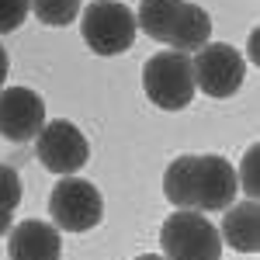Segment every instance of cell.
Segmentation results:
<instances>
[{
    "instance_id": "52a82bcc",
    "label": "cell",
    "mask_w": 260,
    "mask_h": 260,
    "mask_svg": "<svg viewBox=\"0 0 260 260\" xmlns=\"http://www.w3.org/2000/svg\"><path fill=\"white\" fill-rule=\"evenodd\" d=\"M35 153L45 163V170H52L59 177L83 170V163L90 160V146L83 139V132L66 118H56V121L42 125L39 136H35Z\"/></svg>"
},
{
    "instance_id": "ba28073f",
    "label": "cell",
    "mask_w": 260,
    "mask_h": 260,
    "mask_svg": "<svg viewBox=\"0 0 260 260\" xmlns=\"http://www.w3.org/2000/svg\"><path fill=\"white\" fill-rule=\"evenodd\" d=\"M45 125V101L28 87H0V136L28 142Z\"/></svg>"
},
{
    "instance_id": "7c38bea8",
    "label": "cell",
    "mask_w": 260,
    "mask_h": 260,
    "mask_svg": "<svg viewBox=\"0 0 260 260\" xmlns=\"http://www.w3.org/2000/svg\"><path fill=\"white\" fill-rule=\"evenodd\" d=\"M180 4H184V0H142L139 14H136V28H142L153 42H167L170 24L177 18Z\"/></svg>"
},
{
    "instance_id": "5b68a950",
    "label": "cell",
    "mask_w": 260,
    "mask_h": 260,
    "mask_svg": "<svg viewBox=\"0 0 260 260\" xmlns=\"http://www.w3.org/2000/svg\"><path fill=\"white\" fill-rule=\"evenodd\" d=\"M191 77L201 94L233 98L246 80V59L229 42H205L198 52H191Z\"/></svg>"
},
{
    "instance_id": "3957f363",
    "label": "cell",
    "mask_w": 260,
    "mask_h": 260,
    "mask_svg": "<svg viewBox=\"0 0 260 260\" xmlns=\"http://www.w3.org/2000/svg\"><path fill=\"white\" fill-rule=\"evenodd\" d=\"M142 90L160 111H184L194 101V77H191V56L167 49L156 52L142 66Z\"/></svg>"
},
{
    "instance_id": "e0dca14e",
    "label": "cell",
    "mask_w": 260,
    "mask_h": 260,
    "mask_svg": "<svg viewBox=\"0 0 260 260\" xmlns=\"http://www.w3.org/2000/svg\"><path fill=\"white\" fill-rule=\"evenodd\" d=\"M11 215H14V212H7V208H0V236H4V233L11 229Z\"/></svg>"
},
{
    "instance_id": "8992f818",
    "label": "cell",
    "mask_w": 260,
    "mask_h": 260,
    "mask_svg": "<svg viewBox=\"0 0 260 260\" xmlns=\"http://www.w3.org/2000/svg\"><path fill=\"white\" fill-rule=\"evenodd\" d=\"M49 215H52V225L62 229V233H90L104 219V198L90 180L66 174L52 187Z\"/></svg>"
},
{
    "instance_id": "d6986e66",
    "label": "cell",
    "mask_w": 260,
    "mask_h": 260,
    "mask_svg": "<svg viewBox=\"0 0 260 260\" xmlns=\"http://www.w3.org/2000/svg\"><path fill=\"white\" fill-rule=\"evenodd\" d=\"M136 260H167L163 253H142V257H136Z\"/></svg>"
},
{
    "instance_id": "30bf717a",
    "label": "cell",
    "mask_w": 260,
    "mask_h": 260,
    "mask_svg": "<svg viewBox=\"0 0 260 260\" xmlns=\"http://www.w3.org/2000/svg\"><path fill=\"white\" fill-rule=\"evenodd\" d=\"M222 212H225L222 229H219L222 243H229V246L240 250V253H257L260 250V208H257V198L233 201V205L222 208Z\"/></svg>"
},
{
    "instance_id": "9c48e42d",
    "label": "cell",
    "mask_w": 260,
    "mask_h": 260,
    "mask_svg": "<svg viewBox=\"0 0 260 260\" xmlns=\"http://www.w3.org/2000/svg\"><path fill=\"white\" fill-rule=\"evenodd\" d=\"M62 240L52 222L28 219L7 229V257L11 260H59Z\"/></svg>"
},
{
    "instance_id": "5bb4252c",
    "label": "cell",
    "mask_w": 260,
    "mask_h": 260,
    "mask_svg": "<svg viewBox=\"0 0 260 260\" xmlns=\"http://www.w3.org/2000/svg\"><path fill=\"white\" fill-rule=\"evenodd\" d=\"M21 194H24V184H21L18 170L7 167V163H0V208L14 212L21 205Z\"/></svg>"
},
{
    "instance_id": "7a4b0ae2",
    "label": "cell",
    "mask_w": 260,
    "mask_h": 260,
    "mask_svg": "<svg viewBox=\"0 0 260 260\" xmlns=\"http://www.w3.org/2000/svg\"><path fill=\"white\" fill-rule=\"evenodd\" d=\"M160 250L167 260H222V236L205 212L177 208L160 229Z\"/></svg>"
},
{
    "instance_id": "6da1fadb",
    "label": "cell",
    "mask_w": 260,
    "mask_h": 260,
    "mask_svg": "<svg viewBox=\"0 0 260 260\" xmlns=\"http://www.w3.org/2000/svg\"><path fill=\"white\" fill-rule=\"evenodd\" d=\"M163 194L174 208H191V212H222L240 194V177L236 167L225 156L212 153H187L167 167L163 174Z\"/></svg>"
},
{
    "instance_id": "4fadbf2b",
    "label": "cell",
    "mask_w": 260,
    "mask_h": 260,
    "mask_svg": "<svg viewBox=\"0 0 260 260\" xmlns=\"http://www.w3.org/2000/svg\"><path fill=\"white\" fill-rule=\"evenodd\" d=\"M31 11L42 24L49 28H62L80 14V0H31Z\"/></svg>"
},
{
    "instance_id": "8fae6325",
    "label": "cell",
    "mask_w": 260,
    "mask_h": 260,
    "mask_svg": "<svg viewBox=\"0 0 260 260\" xmlns=\"http://www.w3.org/2000/svg\"><path fill=\"white\" fill-rule=\"evenodd\" d=\"M212 39V18H208V11L198 7V4H180L177 18L170 24V35H167V45L170 49H177V52H198L205 42Z\"/></svg>"
},
{
    "instance_id": "2e32d148",
    "label": "cell",
    "mask_w": 260,
    "mask_h": 260,
    "mask_svg": "<svg viewBox=\"0 0 260 260\" xmlns=\"http://www.w3.org/2000/svg\"><path fill=\"white\" fill-rule=\"evenodd\" d=\"M257 160H260L257 146H250V149H246V156H243V167H240V174H243V194H246V198H257Z\"/></svg>"
},
{
    "instance_id": "277c9868",
    "label": "cell",
    "mask_w": 260,
    "mask_h": 260,
    "mask_svg": "<svg viewBox=\"0 0 260 260\" xmlns=\"http://www.w3.org/2000/svg\"><path fill=\"white\" fill-rule=\"evenodd\" d=\"M136 14L118 0H94L80 18V35L90 52L98 56H121L136 42Z\"/></svg>"
},
{
    "instance_id": "9a60e30c",
    "label": "cell",
    "mask_w": 260,
    "mask_h": 260,
    "mask_svg": "<svg viewBox=\"0 0 260 260\" xmlns=\"http://www.w3.org/2000/svg\"><path fill=\"white\" fill-rule=\"evenodd\" d=\"M31 11V0H0V35L18 31Z\"/></svg>"
},
{
    "instance_id": "ac0fdd59",
    "label": "cell",
    "mask_w": 260,
    "mask_h": 260,
    "mask_svg": "<svg viewBox=\"0 0 260 260\" xmlns=\"http://www.w3.org/2000/svg\"><path fill=\"white\" fill-rule=\"evenodd\" d=\"M7 80V52H4V45H0V87Z\"/></svg>"
}]
</instances>
